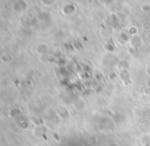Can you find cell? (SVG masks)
Wrapping results in <instances>:
<instances>
[{
	"label": "cell",
	"mask_w": 150,
	"mask_h": 146,
	"mask_svg": "<svg viewBox=\"0 0 150 146\" xmlns=\"http://www.w3.org/2000/svg\"><path fill=\"white\" fill-rule=\"evenodd\" d=\"M118 76L123 85H129L132 83V77H131V73H129V68L120 70Z\"/></svg>",
	"instance_id": "6da1fadb"
},
{
	"label": "cell",
	"mask_w": 150,
	"mask_h": 146,
	"mask_svg": "<svg viewBox=\"0 0 150 146\" xmlns=\"http://www.w3.org/2000/svg\"><path fill=\"white\" fill-rule=\"evenodd\" d=\"M28 3L25 0H17L15 3L13 4V9L17 13H23L28 9Z\"/></svg>",
	"instance_id": "7a4b0ae2"
},
{
	"label": "cell",
	"mask_w": 150,
	"mask_h": 146,
	"mask_svg": "<svg viewBox=\"0 0 150 146\" xmlns=\"http://www.w3.org/2000/svg\"><path fill=\"white\" fill-rule=\"evenodd\" d=\"M131 39L132 37L129 35L127 32H125V31H121L120 33L118 34V41L120 42L121 44H127L131 42Z\"/></svg>",
	"instance_id": "3957f363"
},
{
	"label": "cell",
	"mask_w": 150,
	"mask_h": 146,
	"mask_svg": "<svg viewBox=\"0 0 150 146\" xmlns=\"http://www.w3.org/2000/svg\"><path fill=\"white\" fill-rule=\"evenodd\" d=\"M129 43H131V47H133V48H135L136 50H138L142 45V39L140 38L139 35L135 36V37H132Z\"/></svg>",
	"instance_id": "277c9868"
},
{
	"label": "cell",
	"mask_w": 150,
	"mask_h": 146,
	"mask_svg": "<svg viewBox=\"0 0 150 146\" xmlns=\"http://www.w3.org/2000/svg\"><path fill=\"white\" fill-rule=\"evenodd\" d=\"M75 10H76V6H75L74 4H71V3L64 5V7H63V13H64L65 15H68L74 13Z\"/></svg>",
	"instance_id": "5b68a950"
},
{
	"label": "cell",
	"mask_w": 150,
	"mask_h": 146,
	"mask_svg": "<svg viewBox=\"0 0 150 146\" xmlns=\"http://www.w3.org/2000/svg\"><path fill=\"white\" fill-rule=\"evenodd\" d=\"M47 50H48V46H47V44H45V43L38 44L37 47H36V52H37L38 54H40V55L45 54L46 52H47Z\"/></svg>",
	"instance_id": "8992f818"
},
{
	"label": "cell",
	"mask_w": 150,
	"mask_h": 146,
	"mask_svg": "<svg viewBox=\"0 0 150 146\" xmlns=\"http://www.w3.org/2000/svg\"><path fill=\"white\" fill-rule=\"evenodd\" d=\"M140 143L142 144V146L150 145V134H143L140 137Z\"/></svg>",
	"instance_id": "52a82bcc"
},
{
	"label": "cell",
	"mask_w": 150,
	"mask_h": 146,
	"mask_svg": "<svg viewBox=\"0 0 150 146\" xmlns=\"http://www.w3.org/2000/svg\"><path fill=\"white\" fill-rule=\"evenodd\" d=\"M116 66H117V68H118L119 71L120 70H125V68H129V61L127 60H125V59H121V60H119L118 62H117V64H116Z\"/></svg>",
	"instance_id": "ba28073f"
},
{
	"label": "cell",
	"mask_w": 150,
	"mask_h": 146,
	"mask_svg": "<svg viewBox=\"0 0 150 146\" xmlns=\"http://www.w3.org/2000/svg\"><path fill=\"white\" fill-rule=\"evenodd\" d=\"M38 20L41 22H47L50 19V13H48L47 11H42L38 15Z\"/></svg>",
	"instance_id": "9c48e42d"
},
{
	"label": "cell",
	"mask_w": 150,
	"mask_h": 146,
	"mask_svg": "<svg viewBox=\"0 0 150 146\" xmlns=\"http://www.w3.org/2000/svg\"><path fill=\"white\" fill-rule=\"evenodd\" d=\"M73 105H74V107L77 109V110H82V109L86 107V102H84L82 99H77Z\"/></svg>",
	"instance_id": "30bf717a"
},
{
	"label": "cell",
	"mask_w": 150,
	"mask_h": 146,
	"mask_svg": "<svg viewBox=\"0 0 150 146\" xmlns=\"http://www.w3.org/2000/svg\"><path fill=\"white\" fill-rule=\"evenodd\" d=\"M30 127V123L27 119H21L19 122V128L21 130H28Z\"/></svg>",
	"instance_id": "8fae6325"
},
{
	"label": "cell",
	"mask_w": 150,
	"mask_h": 146,
	"mask_svg": "<svg viewBox=\"0 0 150 146\" xmlns=\"http://www.w3.org/2000/svg\"><path fill=\"white\" fill-rule=\"evenodd\" d=\"M127 33L131 37H135V36H138V28L135 27V26H131V27L127 29Z\"/></svg>",
	"instance_id": "7c38bea8"
},
{
	"label": "cell",
	"mask_w": 150,
	"mask_h": 146,
	"mask_svg": "<svg viewBox=\"0 0 150 146\" xmlns=\"http://www.w3.org/2000/svg\"><path fill=\"white\" fill-rule=\"evenodd\" d=\"M11 59H13V57H11V55L8 53H3L2 55H1V61L2 62H8V61H11Z\"/></svg>",
	"instance_id": "4fadbf2b"
},
{
	"label": "cell",
	"mask_w": 150,
	"mask_h": 146,
	"mask_svg": "<svg viewBox=\"0 0 150 146\" xmlns=\"http://www.w3.org/2000/svg\"><path fill=\"white\" fill-rule=\"evenodd\" d=\"M20 113H21V110H20L19 108H13L11 111H9V117H17Z\"/></svg>",
	"instance_id": "5bb4252c"
},
{
	"label": "cell",
	"mask_w": 150,
	"mask_h": 146,
	"mask_svg": "<svg viewBox=\"0 0 150 146\" xmlns=\"http://www.w3.org/2000/svg\"><path fill=\"white\" fill-rule=\"evenodd\" d=\"M142 29L146 32H149L150 31V21H144L141 25Z\"/></svg>",
	"instance_id": "9a60e30c"
},
{
	"label": "cell",
	"mask_w": 150,
	"mask_h": 146,
	"mask_svg": "<svg viewBox=\"0 0 150 146\" xmlns=\"http://www.w3.org/2000/svg\"><path fill=\"white\" fill-rule=\"evenodd\" d=\"M42 4H44L45 6H50V5L54 4V0H40Z\"/></svg>",
	"instance_id": "2e32d148"
},
{
	"label": "cell",
	"mask_w": 150,
	"mask_h": 146,
	"mask_svg": "<svg viewBox=\"0 0 150 146\" xmlns=\"http://www.w3.org/2000/svg\"><path fill=\"white\" fill-rule=\"evenodd\" d=\"M106 49H108L109 52H113V50H114V46L110 45V44H107V45H106Z\"/></svg>",
	"instance_id": "e0dca14e"
},
{
	"label": "cell",
	"mask_w": 150,
	"mask_h": 146,
	"mask_svg": "<svg viewBox=\"0 0 150 146\" xmlns=\"http://www.w3.org/2000/svg\"><path fill=\"white\" fill-rule=\"evenodd\" d=\"M149 10H150L149 5H144V6H142V11H144V13H148Z\"/></svg>",
	"instance_id": "ac0fdd59"
},
{
	"label": "cell",
	"mask_w": 150,
	"mask_h": 146,
	"mask_svg": "<svg viewBox=\"0 0 150 146\" xmlns=\"http://www.w3.org/2000/svg\"><path fill=\"white\" fill-rule=\"evenodd\" d=\"M52 138H54V140H56V141H59V140H60V137H59V135L57 133L52 134Z\"/></svg>",
	"instance_id": "d6986e66"
},
{
	"label": "cell",
	"mask_w": 150,
	"mask_h": 146,
	"mask_svg": "<svg viewBox=\"0 0 150 146\" xmlns=\"http://www.w3.org/2000/svg\"><path fill=\"white\" fill-rule=\"evenodd\" d=\"M145 73H146V75H147L148 77H150V66H148L147 68H146Z\"/></svg>",
	"instance_id": "ffe728a7"
},
{
	"label": "cell",
	"mask_w": 150,
	"mask_h": 146,
	"mask_svg": "<svg viewBox=\"0 0 150 146\" xmlns=\"http://www.w3.org/2000/svg\"><path fill=\"white\" fill-rule=\"evenodd\" d=\"M102 3H107V4H110V3L113 2V0H101Z\"/></svg>",
	"instance_id": "44dd1931"
},
{
	"label": "cell",
	"mask_w": 150,
	"mask_h": 146,
	"mask_svg": "<svg viewBox=\"0 0 150 146\" xmlns=\"http://www.w3.org/2000/svg\"><path fill=\"white\" fill-rule=\"evenodd\" d=\"M146 87H148L150 89V77H148L147 81H146Z\"/></svg>",
	"instance_id": "7402d4cb"
},
{
	"label": "cell",
	"mask_w": 150,
	"mask_h": 146,
	"mask_svg": "<svg viewBox=\"0 0 150 146\" xmlns=\"http://www.w3.org/2000/svg\"><path fill=\"white\" fill-rule=\"evenodd\" d=\"M113 75H114V73H112V74H110V76H109V78H110L111 80H114V79L116 78V75H115V76H113Z\"/></svg>",
	"instance_id": "603a6c76"
},
{
	"label": "cell",
	"mask_w": 150,
	"mask_h": 146,
	"mask_svg": "<svg viewBox=\"0 0 150 146\" xmlns=\"http://www.w3.org/2000/svg\"><path fill=\"white\" fill-rule=\"evenodd\" d=\"M147 40H148V44H149V46H150V31H149V33H148V35H147Z\"/></svg>",
	"instance_id": "cb8c5ba5"
},
{
	"label": "cell",
	"mask_w": 150,
	"mask_h": 146,
	"mask_svg": "<svg viewBox=\"0 0 150 146\" xmlns=\"http://www.w3.org/2000/svg\"><path fill=\"white\" fill-rule=\"evenodd\" d=\"M108 146H118V145H117L116 143H111V144H109Z\"/></svg>",
	"instance_id": "d4e9b609"
},
{
	"label": "cell",
	"mask_w": 150,
	"mask_h": 146,
	"mask_svg": "<svg viewBox=\"0 0 150 146\" xmlns=\"http://www.w3.org/2000/svg\"><path fill=\"white\" fill-rule=\"evenodd\" d=\"M148 56H149V58H150V50H149V53H148Z\"/></svg>",
	"instance_id": "484cf974"
},
{
	"label": "cell",
	"mask_w": 150,
	"mask_h": 146,
	"mask_svg": "<svg viewBox=\"0 0 150 146\" xmlns=\"http://www.w3.org/2000/svg\"><path fill=\"white\" fill-rule=\"evenodd\" d=\"M34 146H38V145H34Z\"/></svg>",
	"instance_id": "4316f807"
}]
</instances>
